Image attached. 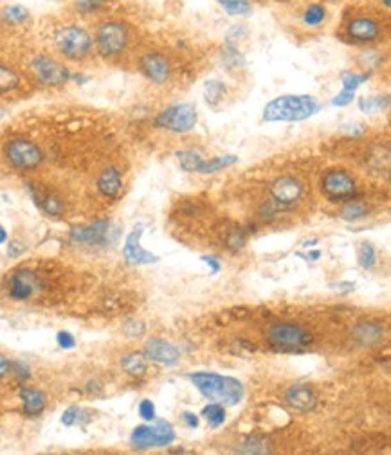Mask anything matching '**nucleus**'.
I'll return each mask as SVG.
<instances>
[{
	"instance_id": "nucleus-38",
	"label": "nucleus",
	"mask_w": 391,
	"mask_h": 455,
	"mask_svg": "<svg viewBox=\"0 0 391 455\" xmlns=\"http://www.w3.org/2000/svg\"><path fill=\"white\" fill-rule=\"evenodd\" d=\"M106 0H78L76 6H78V10L83 11V13H93V11H97L105 4Z\"/></svg>"
},
{
	"instance_id": "nucleus-19",
	"label": "nucleus",
	"mask_w": 391,
	"mask_h": 455,
	"mask_svg": "<svg viewBox=\"0 0 391 455\" xmlns=\"http://www.w3.org/2000/svg\"><path fill=\"white\" fill-rule=\"evenodd\" d=\"M97 187L99 191L106 196V198H117L123 189V180H121V173L115 168H106L99 178H97Z\"/></svg>"
},
{
	"instance_id": "nucleus-40",
	"label": "nucleus",
	"mask_w": 391,
	"mask_h": 455,
	"mask_svg": "<svg viewBox=\"0 0 391 455\" xmlns=\"http://www.w3.org/2000/svg\"><path fill=\"white\" fill-rule=\"evenodd\" d=\"M56 342H58V346L64 347V349H70V347L76 346V340H74V337L69 331L58 333V335H56Z\"/></svg>"
},
{
	"instance_id": "nucleus-41",
	"label": "nucleus",
	"mask_w": 391,
	"mask_h": 455,
	"mask_svg": "<svg viewBox=\"0 0 391 455\" xmlns=\"http://www.w3.org/2000/svg\"><path fill=\"white\" fill-rule=\"evenodd\" d=\"M355 94H350V92H343L341 90L334 99H332V105L334 106H346L350 105L352 101H354Z\"/></svg>"
},
{
	"instance_id": "nucleus-46",
	"label": "nucleus",
	"mask_w": 391,
	"mask_h": 455,
	"mask_svg": "<svg viewBox=\"0 0 391 455\" xmlns=\"http://www.w3.org/2000/svg\"><path fill=\"white\" fill-rule=\"evenodd\" d=\"M299 255H303V254H299ZM303 258H307V260H312V261H316V260H319V258H321V252H319V251L309 252V254H307V255H303Z\"/></svg>"
},
{
	"instance_id": "nucleus-35",
	"label": "nucleus",
	"mask_w": 391,
	"mask_h": 455,
	"mask_svg": "<svg viewBox=\"0 0 391 455\" xmlns=\"http://www.w3.org/2000/svg\"><path fill=\"white\" fill-rule=\"evenodd\" d=\"M327 19V11H325V8L319 4H312L309 8V10L305 11V23L307 26H310V28H314V26H319V23H323V20Z\"/></svg>"
},
{
	"instance_id": "nucleus-17",
	"label": "nucleus",
	"mask_w": 391,
	"mask_h": 455,
	"mask_svg": "<svg viewBox=\"0 0 391 455\" xmlns=\"http://www.w3.org/2000/svg\"><path fill=\"white\" fill-rule=\"evenodd\" d=\"M108 227H111L108 222H97L93 223V225H85V227H74L70 231V236H73L74 242L97 243L102 242L105 234L108 233Z\"/></svg>"
},
{
	"instance_id": "nucleus-39",
	"label": "nucleus",
	"mask_w": 391,
	"mask_h": 455,
	"mask_svg": "<svg viewBox=\"0 0 391 455\" xmlns=\"http://www.w3.org/2000/svg\"><path fill=\"white\" fill-rule=\"evenodd\" d=\"M227 245L231 246V249H242V246L245 245V236L242 231H231L229 238H227Z\"/></svg>"
},
{
	"instance_id": "nucleus-36",
	"label": "nucleus",
	"mask_w": 391,
	"mask_h": 455,
	"mask_svg": "<svg viewBox=\"0 0 391 455\" xmlns=\"http://www.w3.org/2000/svg\"><path fill=\"white\" fill-rule=\"evenodd\" d=\"M139 416H141L144 421H153V419H155V405H153V401H141V403H139Z\"/></svg>"
},
{
	"instance_id": "nucleus-43",
	"label": "nucleus",
	"mask_w": 391,
	"mask_h": 455,
	"mask_svg": "<svg viewBox=\"0 0 391 455\" xmlns=\"http://www.w3.org/2000/svg\"><path fill=\"white\" fill-rule=\"evenodd\" d=\"M23 252H26V246H23V243H20V242H13L10 246H8V254H10L11 258L22 255Z\"/></svg>"
},
{
	"instance_id": "nucleus-21",
	"label": "nucleus",
	"mask_w": 391,
	"mask_h": 455,
	"mask_svg": "<svg viewBox=\"0 0 391 455\" xmlns=\"http://www.w3.org/2000/svg\"><path fill=\"white\" fill-rule=\"evenodd\" d=\"M31 193L32 198H35V204L40 205L49 216H60V214H64V202L56 195L46 191H37V189H31Z\"/></svg>"
},
{
	"instance_id": "nucleus-11",
	"label": "nucleus",
	"mask_w": 391,
	"mask_h": 455,
	"mask_svg": "<svg viewBox=\"0 0 391 455\" xmlns=\"http://www.w3.org/2000/svg\"><path fill=\"white\" fill-rule=\"evenodd\" d=\"M271 196L274 204L292 205L303 196V184L296 177H280L271 184Z\"/></svg>"
},
{
	"instance_id": "nucleus-30",
	"label": "nucleus",
	"mask_w": 391,
	"mask_h": 455,
	"mask_svg": "<svg viewBox=\"0 0 391 455\" xmlns=\"http://www.w3.org/2000/svg\"><path fill=\"white\" fill-rule=\"evenodd\" d=\"M202 416L206 418V421L209 423V427L218 428L220 425H224L226 421V410L222 403H211L202 409Z\"/></svg>"
},
{
	"instance_id": "nucleus-16",
	"label": "nucleus",
	"mask_w": 391,
	"mask_h": 455,
	"mask_svg": "<svg viewBox=\"0 0 391 455\" xmlns=\"http://www.w3.org/2000/svg\"><path fill=\"white\" fill-rule=\"evenodd\" d=\"M40 287L37 273L31 270H19L15 272V275L10 281V293L13 299L17 300H26L35 293Z\"/></svg>"
},
{
	"instance_id": "nucleus-44",
	"label": "nucleus",
	"mask_w": 391,
	"mask_h": 455,
	"mask_svg": "<svg viewBox=\"0 0 391 455\" xmlns=\"http://www.w3.org/2000/svg\"><path fill=\"white\" fill-rule=\"evenodd\" d=\"M182 421H184L186 427L189 428L198 427V416L193 414V412H184V414H182Z\"/></svg>"
},
{
	"instance_id": "nucleus-28",
	"label": "nucleus",
	"mask_w": 391,
	"mask_h": 455,
	"mask_svg": "<svg viewBox=\"0 0 391 455\" xmlns=\"http://www.w3.org/2000/svg\"><path fill=\"white\" fill-rule=\"evenodd\" d=\"M233 17H247L253 11V6L249 0H216Z\"/></svg>"
},
{
	"instance_id": "nucleus-13",
	"label": "nucleus",
	"mask_w": 391,
	"mask_h": 455,
	"mask_svg": "<svg viewBox=\"0 0 391 455\" xmlns=\"http://www.w3.org/2000/svg\"><path fill=\"white\" fill-rule=\"evenodd\" d=\"M381 23L377 22L372 17H359V19H354L350 23H348V28H346V32H348V37L350 40L357 41V43H370V41H375L379 37H381Z\"/></svg>"
},
{
	"instance_id": "nucleus-32",
	"label": "nucleus",
	"mask_w": 391,
	"mask_h": 455,
	"mask_svg": "<svg viewBox=\"0 0 391 455\" xmlns=\"http://www.w3.org/2000/svg\"><path fill=\"white\" fill-rule=\"evenodd\" d=\"M29 19V11L23 8V6H8L4 11H2V20L11 26H17V23H22Z\"/></svg>"
},
{
	"instance_id": "nucleus-23",
	"label": "nucleus",
	"mask_w": 391,
	"mask_h": 455,
	"mask_svg": "<svg viewBox=\"0 0 391 455\" xmlns=\"http://www.w3.org/2000/svg\"><path fill=\"white\" fill-rule=\"evenodd\" d=\"M238 162V157L236 155H224V157H215V159L202 160V166L198 169L200 175H211L216 171H222V169L229 168V166L236 164Z\"/></svg>"
},
{
	"instance_id": "nucleus-31",
	"label": "nucleus",
	"mask_w": 391,
	"mask_h": 455,
	"mask_svg": "<svg viewBox=\"0 0 391 455\" xmlns=\"http://www.w3.org/2000/svg\"><path fill=\"white\" fill-rule=\"evenodd\" d=\"M224 94H226V85H224V83L216 81V79L206 83V88H204V97H206L207 105L215 106L216 103H220L222 97H224Z\"/></svg>"
},
{
	"instance_id": "nucleus-2",
	"label": "nucleus",
	"mask_w": 391,
	"mask_h": 455,
	"mask_svg": "<svg viewBox=\"0 0 391 455\" xmlns=\"http://www.w3.org/2000/svg\"><path fill=\"white\" fill-rule=\"evenodd\" d=\"M189 380L195 387L209 400L224 405H238L244 400V385L233 376H222L215 373H191Z\"/></svg>"
},
{
	"instance_id": "nucleus-26",
	"label": "nucleus",
	"mask_w": 391,
	"mask_h": 455,
	"mask_svg": "<svg viewBox=\"0 0 391 455\" xmlns=\"http://www.w3.org/2000/svg\"><path fill=\"white\" fill-rule=\"evenodd\" d=\"M390 105V97L388 96H370V97H361L359 99V108L364 114H375V112H382L386 110Z\"/></svg>"
},
{
	"instance_id": "nucleus-49",
	"label": "nucleus",
	"mask_w": 391,
	"mask_h": 455,
	"mask_svg": "<svg viewBox=\"0 0 391 455\" xmlns=\"http://www.w3.org/2000/svg\"><path fill=\"white\" fill-rule=\"evenodd\" d=\"M384 6H386V8H390V6H391V0H384Z\"/></svg>"
},
{
	"instance_id": "nucleus-7",
	"label": "nucleus",
	"mask_w": 391,
	"mask_h": 455,
	"mask_svg": "<svg viewBox=\"0 0 391 455\" xmlns=\"http://www.w3.org/2000/svg\"><path fill=\"white\" fill-rule=\"evenodd\" d=\"M97 49L105 58L120 55L128 43V31L120 22H105L99 26L96 37Z\"/></svg>"
},
{
	"instance_id": "nucleus-33",
	"label": "nucleus",
	"mask_w": 391,
	"mask_h": 455,
	"mask_svg": "<svg viewBox=\"0 0 391 455\" xmlns=\"http://www.w3.org/2000/svg\"><path fill=\"white\" fill-rule=\"evenodd\" d=\"M357 258H359L357 261H359V264L363 267L364 270L373 269L375 263H377V252H375V246L368 242L361 243V249H359V254H357Z\"/></svg>"
},
{
	"instance_id": "nucleus-3",
	"label": "nucleus",
	"mask_w": 391,
	"mask_h": 455,
	"mask_svg": "<svg viewBox=\"0 0 391 455\" xmlns=\"http://www.w3.org/2000/svg\"><path fill=\"white\" fill-rule=\"evenodd\" d=\"M56 46L69 59H82L93 49V38L79 26H67L56 32Z\"/></svg>"
},
{
	"instance_id": "nucleus-5",
	"label": "nucleus",
	"mask_w": 391,
	"mask_h": 455,
	"mask_svg": "<svg viewBox=\"0 0 391 455\" xmlns=\"http://www.w3.org/2000/svg\"><path fill=\"white\" fill-rule=\"evenodd\" d=\"M198 121L197 108L189 103L173 105L155 117V126L164 128L173 133H188L195 128Z\"/></svg>"
},
{
	"instance_id": "nucleus-8",
	"label": "nucleus",
	"mask_w": 391,
	"mask_h": 455,
	"mask_svg": "<svg viewBox=\"0 0 391 455\" xmlns=\"http://www.w3.org/2000/svg\"><path fill=\"white\" fill-rule=\"evenodd\" d=\"M269 340H271L272 346L298 349L301 346H307L312 340V337L303 328L296 326V324L280 322L269 329Z\"/></svg>"
},
{
	"instance_id": "nucleus-15",
	"label": "nucleus",
	"mask_w": 391,
	"mask_h": 455,
	"mask_svg": "<svg viewBox=\"0 0 391 455\" xmlns=\"http://www.w3.org/2000/svg\"><path fill=\"white\" fill-rule=\"evenodd\" d=\"M141 70H143V74L148 79H152L157 85H162V83L168 81L171 74L170 61L162 55H157V52L146 55L141 59Z\"/></svg>"
},
{
	"instance_id": "nucleus-34",
	"label": "nucleus",
	"mask_w": 391,
	"mask_h": 455,
	"mask_svg": "<svg viewBox=\"0 0 391 455\" xmlns=\"http://www.w3.org/2000/svg\"><path fill=\"white\" fill-rule=\"evenodd\" d=\"M20 78L19 74L11 68L0 65V92H11L19 87Z\"/></svg>"
},
{
	"instance_id": "nucleus-14",
	"label": "nucleus",
	"mask_w": 391,
	"mask_h": 455,
	"mask_svg": "<svg viewBox=\"0 0 391 455\" xmlns=\"http://www.w3.org/2000/svg\"><path fill=\"white\" fill-rule=\"evenodd\" d=\"M144 355L153 362H159L162 365L173 367L179 364L180 353L175 346H171L170 342L162 340V338H152L146 342L144 346Z\"/></svg>"
},
{
	"instance_id": "nucleus-37",
	"label": "nucleus",
	"mask_w": 391,
	"mask_h": 455,
	"mask_svg": "<svg viewBox=\"0 0 391 455\" xmlns=\"http://www.w3.org/2000/svg\"><path fill=\"white\" fill-rule=\"evenodd\" d=\"M79 416H82V410H79L78 407H69V409L64 412V416H61V423H64L65 427H73V425H76L79 421Z\"/></svg>"
},
{
	"instance_id": "nucleus-4",
	"label": "nucleus",
	"mask_w": 391,
	"mask_h": 455,
	"mask_svg": "<svg viewBox=\"0 0 391 455\" xmlns=\"http://www.w3.org/2000/svg\"><path fill=\"white\" fill-rule=\"evenodd\" d=\"M173 441H175V430L168 421H157L155 425H141L135 428L130 437L132 446L139 450L168 446Z\"/></svg>"
},
{
	"instance_id": "nucleus-1",
	"label": "nucleus",
	"mask_w": 391,
	"mask_h": 455,
	"mask_svg": "<svg viewBox=\"0 0 391 455\" xmlns=\"http://www.w3.org/2000/svg\"><path fill=\"white\" fill-rule=\"evenodd\" d=\"M319 110L318 99L312 96H294L287 94L276 99L269 101L263 108V119L269 123H294V121H305L312 117Z\"/></svg>"
},
{
	"instance_id": "nucleus-25",
	"label": "nucleus",
	"mask_w": 391,
	"mask_h": 455,
	"mask_svg": "<svg viewBox=\"0 0 391 455\" xmlns=\"http://www.w3.org/2000/svg\"><path fill=\"white\" fill-rule=\"evenodd\" d=\"M175 157L179 159L180 168L184 169L186 173H198V169L202 166V157L195 153V151H177Z\"/></svg>"
},
{
	"instance_id": "nucleus-48",
	"label": "nucleus",
	"mask_w": 391,
	"mask_h": 455,
	"mask_svg": "<svg viewBox=\"0 0 391 455\" xmlns=\"http://www.w3.org/2000/svg\"><path fill=\"white\" fill-rule=\"evenodd\" d=\"M314 243H318V240H310V242H305L303 246H305V249H309V246H312Z\"/></svg>"
},
{
	"instance_id": "nucleus-12",
	"label": "nucleus",
	"mask_w": 391,
	"mask_h": 455,
	"mask_svg": "<svg viewBox=\"0 0 391 455\" xmlns=\"http://www.w3.org/2000/svg\"><path fill=\"white\" fill-rule=\"evenodd\" d=\"M141 236H143V229L141 227L135 229V231H132V233L126 236V240H124V245H123L124 260L132 264L157 263L159 258H157L155 254H152V252L144 251L143 246H141Z\"/></svg>"
},
{
	"instance_id": "nucleus-10",
	"label": "nucleus",
	"mask_w": 391,
	"mask_h": 455,
	"mask_svg": "<svg viewBox=\"0 0 391 455\" xmlns=\"http://www.w3.org/2000/svg\"><path fill=\"white\" fill-rule=\"evenodd\" d=\"M323 191L330 200H348L355 193V180L346 171H328L323 178Z\"/></svg>"
},
{
	"instance_id": "nucleus-20",
	"label": "nucleus",
	"mask_w": 391,
	"mask_h": 455,
	"mask_svg": "<svg viewBox=\"0 0 391 455\" xmlns=\"http://www.w3.org/2000/svg\"><path fill=\"white\" fill-rule=\"evenodd\" d=\"M287 401H289L292 407H296V409L309 410L314 407L316 396H314V392L310 391V387L294 385V387H290L289 392H287Z\"/></svg>"
},
{
	"instance_id": "nucleus-47",
	"label": "nucleus",
	"mask_w": 391,
	"mask_h": 455,
	"mask_svg": "<svg viewBox=\"0 0 391 455\" xmlns=\"http://www.w3.org/2000/svg\"><path fill=\"white\" fill-rule=\"evenodd\" d=\"M6 240H8V233H6V229L2 227V225H0V245H2V243H4Z\"/></svg>"
},
{
	"instance_id": "nucleus-24",
	"label": "nucleus",
	"mask_w": 391,
	"mask_h": 455,
	"mask_svg": "<svg viewBox=\"0 0 391 455\" xmlns=\"http://www.w3.org/2000/svg\"><path fill=\"white\" fill-rule=\"evenodd\" d=\"M121 367L132 376H141V374L146 373V360L141 353H130V355L123 356Z\"/></svg>"
},
{
	"instance_id": "nucleus-29",
	"label": "nucleus",
	"mask_w": 391,
	"mask_h": 455,
	"mask_svg": "<svg viewBox=\"0 0 391 455\" xmlns=\"http://www.w3.org/2000/svg\"><path fill=\"white\" fill-rule=\"evenodd\" d=\"M370 72L364 74H357V72H350V70H345V72L341 74V83H343V92H350V94H355V90L363 85L364 81H368Z\"/></svg>"
},
{
	"instance_id": "nucleus-6",
	"label": "nucleus",
	"mask_w": 391,
	"mask_h": 455,
	"mask_svg": "<svg viewBox=\"0 0 391 455\" xmlns=\"http://www.w3.org/2000/svg\"><path fill=\"white\" fill-rule=\"evenodd\" d=\"M6 157L10 160V164L22 171H29L41 164L44 155L40 148L35 142L28 139H15L10 144L6 146Z\"/></svg>"
},
{
	"instance_id": "nucleus-9",
	"label": "nucleus",
	"mask_w": 391,
	"mask_h": 455,
	"mask_svg": "<svg viewBox=\"0 0 391 455\" xmlns=\"http://www.w3.org/2000/svg\"><path fill=\"white\" fill-rule=\"evenodd\" d=\"M31 67L35 70V76L44 85H49V87H61L73 76L64 65L58 64L56 59L49 58V56H38V58H35Z\"/></svg>"
},
{
	"instance_id": "nucleus-27",
	"label": "nucleus",
	"mask_w": 391,
	"mask_h": 455,
	"mask_svg": "<svg viewBox=\"0 0 391 455\" xmlns=\"http://www.w3.org/2000/svg\"><path fill=\"white\" fill-rule=\"evenodd\" d=\"M366 213H368V205L363 204V202L352 200V202H346V204L343 205V209H341V218L346 220V222H354V220L364 218Z\"/></svg>"
},
{
	"instance_id": "nucleus-22",
	"label": "nucleus",
	"mask_w": 391,
	"mask_h": 455,
	"mask_svg": "<svg viewBox=\"0 0 391 455\" xmlns=\"http://www.w3.org/2000/svg\"><path fill=\"white\" fill-rule=\"evenodd\" d=\"M381 335L382 329L373 322H363L354 329V337L357 338V342L363 344V346H366V344L370 346L373 342H377L379 338H381Z\"/></svg>"
},
{
	"instance_id": "nucleus-42",
	"label": "nucleus",
	"mask_w": 391,
	"mask_h": 455,
	"mask_svg": "<svg viewBox=\"0 0 391 455\" xmlns=\"http://www.w3.org/2000/svg\"><path fill=\"white\" fill-rule=\"evenodd\" d=\"M200 260H202L204 263H206L207 267H209V272H211L213 275H215V273L220 272L222 267H220V263H218V260H216V258H211V255H202Z\"/></svg>"
},
{
	"instance_id": "nucleus-45",
	"label": "nucleus",
	"mask_w": 391,
	"mask_h": 455,
	"mask_svg": "<svg viewBox=\"0 0 391 455\" xmlns=\"http://www.w3.org/2000/svg\"><path fill=\"white\" fill-rule=\"evenodd\" d=\"M10 369H11L10 360L6 358L4 355H0V378H4L6 374L10 373Z\"/></svg>"
},
{
	"instance_id": "nucleus-18",
	"label": "nucleus",
	"mask_w": 391,
	"mask_h": 455,
	"mask_svg": "<svg viewBox=\"0 0 391 455\" xmlns=\"http://www.w3.org/2000/svg\"><path fill=\"white\" fill-rule=\"evenodd\" d=\"M20 400H22L23 414L40 416L46 409V394L35 387H22L20 389Z\"/></svg>"
}]
</instances>
